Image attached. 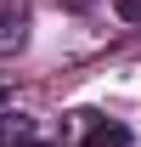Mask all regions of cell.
I'll return each instance as SVG.
<instances>
[{"label": "cell", "instance_id": "cell-1", "mask_svg": "<svg viewBox=\"0 0 141 147\" xmlns=\"http://www.w3.org/2000/svg\"><path fill=\"white\" fill-rule=\"evenodd\" d=\"M28 45V0H6L0 6V57Z\"/></svg>", "mask_w": 141, "mask_h": 147}, {"label": "cell", "instance_id": "cell-4", "mask_svg": "<svg viewBox=\"0 0 141 147\" xmlns=\"http://www.w3.org/2000/svg\"><path fill=\"white\" fill-rule=\"evenodd\" d=\"M113 11H119L124 23H136V17H141V0H113Z\"/></svg>", "mask_w": 141, "mask_h": 147}, {"label": "cell", "instance_id": "cell-5", "mask_svg": "<svg viewBox=\"0 0 141 147\" xmlns=\"http://www.w3.org/2000/svg\"><path fill=\"white\" fill-rule=\"evenodd\" d=\"M62 6H73V11H85V6H96V0H62Z\"/></svg>", "mask_w": 141, "mask_h": 147}, {"label": "cell", "instance_id": "cell-3", "mask_svg": "<svg viewBox=\"0 0 141 147\" xmlns=\"http://www.w3.org/2000/svg\"><path fill=\"white\" fill-rule=\"evenodd\" d=\"M85 147H130V130L102 119V125H90V130H85Z\"/></svg>", "mask_w": 141, "mask_h": 147}, {"label": "cell", "instance_id": "cell-6", "mask_svg": "<svg viewBox=\"0 0 141 147\" xmlns=\"http://www.w3.org/2000/svg\"><path fill=\"white\" fill-rule=\"evenodd\" d=\"M0 102H6V85H0Z\"/></svg>", "mask_w": 141, "mask_h": 147}, {"label": "cell", "instance_id": "cell-2", "mask_svg": "<svg viewBox=\"0 0 141 147\" xmlns=\"http://www.w3.org/2000/svg\"><path fill=\"white\" fill-rule=\"evenodd\" d=\"M0 147H40V119L23 108H0Z\"/></svg>", "mask_w": 141, "mask_h": 147}]
</instances>
